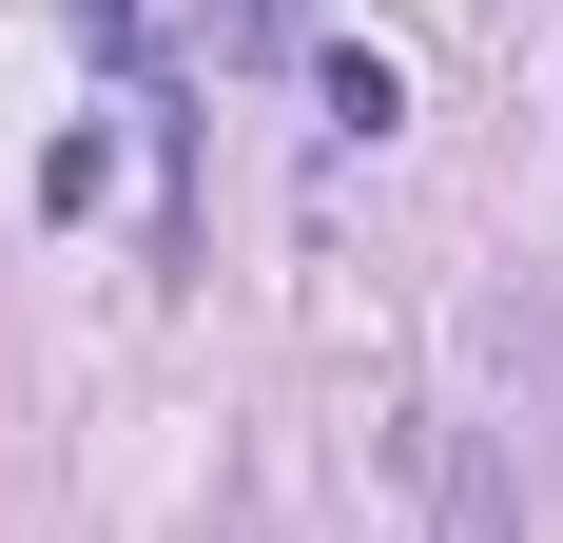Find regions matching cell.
Segmentation results:
<instances>
[{
  "label": "cell",
  "instance_id": "obj_1",
  "mask_svg": "<svg viewBox=\"0 0 563 543\" xmlns=\"http://www.w3.org/2000/svg\"><path fill=\"white\" fill-rule=\"evenodd\" d=\"M195 20H214V58H291L311 40V0H195Z\"/></svg>",
  "mask_w": 563,
  "mask_h": 543
},
{
  "label": "cell",
  "instance_id": "obj_2",
  "mask_svg": "<svg viewBox=\"0 0 563 543\" xmlns=\"http://www.w3.org/2000/svg\"><path fill=\"white\" fill-rule=\"evenodd\" d=\"M448 543H506V466L486 446H448Z\"/></svg>",
  "mask_w": 563,
  "mask_h": 543
},
{
  "label": "cell",
  "instance_id": "obj_3",
  "mask_svg": "<svg viewBox=\"0 0 563 543\" xmlns=\"http://www.w3.org/2000/svg\"><path fill=\"white\" fill-rule=\"evenodd\" d=\"M78 40H98V58H156V0H78Z\"/></svg>",
  "mask_w": 563,
  "mask_h": 543
}]
</instances>
